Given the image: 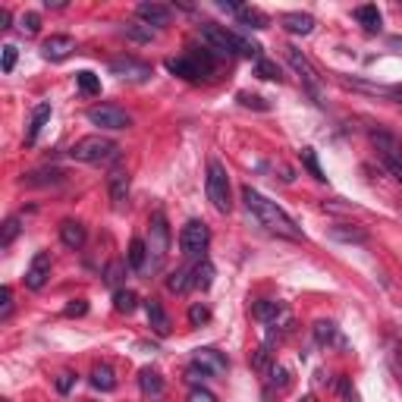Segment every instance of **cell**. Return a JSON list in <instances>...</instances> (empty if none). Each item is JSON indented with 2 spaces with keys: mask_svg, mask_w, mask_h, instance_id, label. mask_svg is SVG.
Here are the masks:
<instances>
[{
  "mask_svg": "<svg viewBox=\"0 0 402 402\" xmlns=\"http://www.w3.org/2000/svg\"><path fill=\"white\" fill-rule=\"evenodd\" d=\"M242 201H245V207L254 214V220H258L261 226H267V230L277 233V236L302 239V230L296 226V220H292L290 214L277 205V201L264 198L258 189H252V186H245V189H242Z\"/></svg>",
  "mask_w": 402,
  "mask_h": 402,
  "instance_id": "cell-1",
  "label": "cell"
},
{
  "mask_svg": "<svg viewBox=\"0 0 402 402\" xmlns=\"http://www.w3.org/2000/svg\"><path fill=\"white\" fill-rule=\"evenodd\" d=\"M70 157L79 164H110L119 157V145L104 136H85L70 148Z\"/></svg>",
  "mask_w": 402,
  "mask_h": 402,
  "instance_id": "cell-2",
  "label": "cell"
},
{
  "mask_svg": "<svg viewBox=\"0 0 402 402\" xmlns=\"http://www.w3.org/2000/svg\"><path fill=\"white\" fill-rule=\"evenodd\" d=\"M151 239L145 245H148V264H145V271H160L167 261V252H170V230H167V220L160 211L151 214Z\"/></svg>",
  "mask_w": 402,
  "mask_h": 402,
  "instance_id": "cell-3",
  "label": "cell"
},
{
  "mask_svg": "<svg viewBox=\"0 0 402 402\" xmlns=\"http://www.w3.org/2000/svg\"><path fill=\"white\" fill-rule=\"evenodd\" d=\"M207 198H211L214 211L230 214L233 201H230V176H226V167L220 160L207 164Z\"/></svg>",
  "mask_w": 402,
  "mask_h": 402,
  "instance_id": "cell-4",
  "label": "cell"
},
{
  "mask_svg": "<svg viewBox=\"0 0 402 402\" xmlns=\"http://www.w3.org/2000/svg\"><path fill=\"white\" fill-rule=\"evenodd\" d=\"M201 41L207 44V51L214 57H230V53H239V35L223 25H214V22H205L201 25Z\"/></svg>",
  "mask_w": 402,
  "mask_h": 402,
  "instance_id": "cell-5",
  "label": "cell"
},
{
  "mask_svg": "<svg viewBox=\"0 0 402 402\" xmlns=\"http://www.w3.org/2000/svg\"><path fill=\"white\" fill-rule=\"evenodd\" d=\"M207 245H211V230H207L201 220H189V223L179 230V249H183V254H189V258L205 254Z\"/></svg>",
  "mask_w": 402,
  "mask_h": 402,
  "instance_id": "cell-6",
  "label": "cell"
},
{
  "mask_svg": "<svg viewBox=\"0 0 402 402\" xmlns=\"http://www.w3.org/2000/svg\"><path fill=\"white\" fill-rule=\"evenodd\" d=\"M283 57H286V63L299 72V79L305 82V89L311 91L314 98H320V76H318V70H314L311 60H308L299 48H292V44H286V48H283Z\"/></svg>",
  "mask_w": 402,
  "mask_h": 402,
  "instance_id": "cell-7",
  "label": "cell"
},
{
  "mask_svg": "<svg viewBox=\"0 0 402 402\" xmlns=\"http://www.w3.org/2000/svg\"><path fill=\"white\" fill-rule=\"evenodd\" d=\"M89 123L98 126V129H110V132H119V129H129L132 126V117L126 110L113 104H98L89 110Z\"/></svg>",
  "mask_w": 402,
  "mask_h": 402,
  "instance_id": "cell-8",
  "label": "cell"
},
{
  "mask_svg": "<svg viewBox=\"0 0 402 402\" xmlns=\"http://www.w3.org/2000/svg\"><path fill=\"white\" fill-rule=\"evenodd\" d=\"M371 145L377 148V154L384 157V164L387 167H399L402 164V142L393 132H371Z\"/></svg>",
  "mask_w": 402,
  "mask_h": 402,
  "instance_id": "cell-9",
  "label": "cell"
},
{
  "mask_svg": "<svg viewBox=\"0 0 402 402\" xmlns=\"http://www.w3.org/2000/svg\"><path fill=\"white\" fill-rule=\"evenodd\" d=\"M110 72L119 79H129V82H145V79H151V66L142 63V60H132V57H117L110 63Z\"/></svg>",
  "mask_w": 402,
  "mask_h": 402,
  "instance_id": "cell-10",
  "label": "cell"
},
{
  "mask_svg": "<svg viewBox=\"0 0 402 402\" xmlns=\"http://www.w3.org/2000/svg\"><path fill=\"white\" fill-rule=\"evenodd\" d=\"M192 365L201 368L207 377H220V374H226L230 361H226V355L217 352V349H195V358H192Z\"/></svg>",
  "mask_w": 402,
  "mask_h": 402,
  "instance_id": "cell-11",
  "label": "cell"
},
{
  "mask_svg": "<svg viewBox=\"0 0 402 402\" xmlns=\"http://www.w3.org/2000/svg\"><path fill=\"white\" fill-rule=\"evenodd\" d=\"M48 280H51V254L38 252L35 258H32L29 271H25V286H29V290H44Z\"/></svg>",
  "mask_w": 402,
  "mask_h": 402,
  "instance_id": "cell-12",
  "label": "cell"
},
{
  "mask_svg": "<svg viewBox=\"0 0 402 402\" xmlns=\"http://www.w3.org/2000/svg\"><path fill=\"white\" fill-rule=\"evenodd\" d=\"M72 51H76V38H72V35H51L48 41L41 44V57L51 60V63H60V60H66Z\"/></svg>",
  "mask_w": 402,
  "mask_h": 402,
  "instance_id": "cell-13",
  "label": "cell"
},
{
  "mask_svg": "<svg viewBox=\"0 0 402 402\" xmlns=\"http://www.w3.org/2000/svg\"><path fill=\"white\" fill-rule=\"evenodd\" d=\"M136 16L142 19L148 29H164V25H170L173 10H170V6H164V4H138Z\"/></svg>",
  "mask_w": 402,
  "mask_h": 402,
  "instance_id": "cell-14",
  "label": "cell"
},
{
  "mask_svg": "<svg viewBox=\"0 0 402 402\" xmlns=\"http://www.w3.org/2000/svg\"><path fill=\"white\" fill-rule=\"evenodd\" d=\"M107 189H110V201L117 211H123L126 201H129V173L126 170H113L107 176Z\"/></svg>",
  "mask_w": 402,
  "mask_h": 402,
  "instance_id": "cell-15",
  "label": "cell"
},
{
  "mask_svg": "<svg viewBox=\"0 0 402 402\" xmlns=\"http://www.w3.org/2000/svg\"><path fill=\"white\" fill-rule=\"evenodd\" d=\"M280 25H283L290 35H311L314 16L311 13H283V16H280Z\"/></svg>",
  "mask_w": 402,
  "mask_h": 402,
  "instance_id": "cell-16",
  "label": "cell"
},
{
  "mask_svg": "<svg viewBox=\"0 0 402 402\" xmlns=\"http://www.w3.org/2000/svg\"><path fill=\"white\" fill-rule=\"evenodd\" d=\"M60 239H63L66 249H82L85 245V226L79 220H63L60 223Z\"/></svg>",
  "mask_w": 402,
  "mask_h": 402,
  "instance_id": "cell-17",
  "label": "cell"
},
{
  "mask_svg": "<svg viewBox=\"0 0 402 402\" xmlns=\"http://www.w3.org/2000/svg\"><path fill=\"white\" fill-rule=\"evenodd\" d=\"M145 311H148V324L154 327V333L167 337V333H170V318H167L164 305H160L157 299H148V302H145Z\"/></svg>",
  "mask_w": 402,
  "mask_h": 402,
  "instance_id": "cell-18",
  "label": "cell"
},
{
  "mask_svg": "<svg viewBox=\"0 0 402 402\" xmlns=\"http://www.w3.org/2000/svg\"><path fill=\"white\" fill-rule=\"evenodd\" d=\"M167 70H170L173 76H179V79H189V82H198V79H201V72H198V66H195V60H192V57L167 60Z\"/></svg>",
  "mask_w": 402,
  "mask_h": 402,
  "instance_id": "cell-19",
  "label": "cell"
},
{
  "mask_svg": "<svg viewBox=\"0 0 402 402\" xmlns=\"http://www.w3.org/2000/svg\"><path fill=\"white\" fill-rule=\"evenodd\" d=\"M51 119V104H38L35 113H32V123H29V132H25V145H35L38 136H41V129L48 126Z\"/></svg>",
  "mask_w": 402,
  "mask_h": 402,
  "instance_id": "cell-20",
  "label": "cell"
},
{
  "mask_svg": "<svg viewBox=\"0 0 402 402\" xmlns=\"http://www.w3.org/2000/svg\"><path fill=\"white\" fill-rule=\"evenodd\" d=\"M252 314H254L258 320H264V324H273L277 318H283V314H286V308L280 305V302L261 299V302H254V305H252Z\"/></svg>",
  "mask_w": 402,
  "mask_h": 402,
  "instance_id": "cell-21",
  "label": "cell"
},
{
  "mask_svg": "<svg viewBox=\"0 0 402 402\" xmlns=\"http://www.w3.org/2000/svg\"><path fill=\"white\" fill-rule=\"evenodd\" d=\"M138 387H142L145 396H160V393H164V377H160V371H154V368H142V371H138Z\"/></svg>",
  "mask_w": 402,
  "mask_h": 402,
  "instance_id": "cell-22",
  "label": "cell"
},
{
  "mask_svg": "<svg viewBox=\"0 0 402 402\" xmlns=\"http://www.w3.org/2000/svg\"><path fill=\"white\" fill-rule=\"evenodd\" d=\"M314 337H318L320 346H333V343H337V346H346L333 320H318V324H314Z\"/></svg>",
  "mask_w": 402,
  "mask_h": 402,
  "instance_id": "cell-23",
  "label": "cell"
},
{
  "mask_svg": "<svg viewBox=\"0 0 402 402\" xmlns=\"http://www.w3.org/2000/svg\"><path fill=\"white\" fill-rule=\"evenodd\" d=\"M91 387L100 393H113L117 390V377H113V371L107 365H98L95 371H91Z\"/></svg>",
  "mask_w": 402,
  "mask_h": 402,
  "instance_id": "cell-24",
  "label": "cell"
},
{
  "mask_svg": "<svg viewBox=\"0 0 402 402\" xmlns=\"http://www.w3.org/2000/svg\"><path fill=\"white\" fill-rule=\"evenodd\" d=\"M355 19L365 25V32H380V10L374 4H365L355 10Z\"/></svg>",
  "mask_w": 402,
  "mask_h": 402,
  "instance_id": "cell-25",
  "label": "cell"
},
{
  "mask_svg": "<svg viewBox=\"0 0 402 402\" xmlns=\"http://www.w3.org/2000/svg\"><path fill=\"white\" fill-rule=\"evenodd\" d=\"M236 16H239V22L249 25V29H267V22H271V19H267L264 13L258 10V6H242Z\"/></svg>",
  "mask_w": 402,
  "mask_h": 402,
  "instance_id": "cell-26",
  "label": "cell"
},
{
  "mask_svg": "<svg viewBox=\"0 0 402 402\" xmlns=\"http://www.w3.org/2000/svg\"><path fill=\"white\" fill-rule=\"evenodd\" d=\"M192 286H198V290H211L214 286V264L211 261L201 258V264L192 271Z\"/></svg>",
  "mask_w": 402,
  "mask_h": 402,
  "instance_id": "cell-27",
  "label": "cell"
},
{
  "mask_svg": "<svg viewBox=\"0 0 402 402\" xmlns=\"http://www.w3.org/2000/svg\"><path fill=\"white\" fill-rule=\"evenodd\" d=\"M63 183V170H38L32 173V176H25V186H60Z\"/></svg>",
  "mask_w": 402,
  "mask_h": 402,
  "instance_id": "cell-28",
  "label": "cell"
},
{
  "mask_svg": "<svg viewBox=\"0 0 402 402\" xmlns=\"http://www.w3.org/2000/svg\"><path fill=\"white\" fill-rule=\"evenodd\" d=\"M113 308H117L119 314H132L138 308V296L132 290H117L113 292Z\"/></svg>",
  "mask_w": 402,
  "mask_h": 402,
  "instance_id": "cell-29",
  "label": "cell"
},
{
  "mask_svg": "<svg viewBox=\"0 0 402 402\" xmlns=\"http://www.w3.org/2000/svg\"><path fill=\"white\" fill-rule=\"evenodd\" d=\"M145 264H148V245H145L142 239H132L129 242V267L145 271Z\"/></svg>",
  "mask_w": 402,
  "mask_h": 402,
  "instance_id": "cell-30",
  "label": "cell"
},
{
  "mask_svg": "<svg viewBox=\"0 0 402 402\" xmlns=\"http://www.w3.org/2000/svg\"><path fill=\"white\" fill-rule=\"evenodd\" d=\"M302 167H305V170L311 173L318 183H324V179H327V173L320 170V164H318V151H314V148H302Z\"/></svg>",
  "mask_w": 402,
  "mask_h": 402,
  "instance_id": "cell-31",
  "label": "cell"
},
{
  "mask_svg": "<svg viewBox=\"0 0 402 402\" xmlns=\"http://www.w3.org/2000/svg\"><path fill=\"white\" fill-rule=\"evenodd\" d=\"M76 82H79V89L85 91V95H100V79L95 76L91 70H82V72H76Z\"/></svg>",
  "mask_w": 402,
  "mask_h": 402,
  "instance_id": "cell-32",
  "label": "cell"
},
{
  "mask_svg": "<svg viewBox=\"0 0 402 402\" xmlns=\"http://www.w3.org/2000/svg\"><path fill=\"white\" fill-rule=\"evenodd\" d=\"M254 72H258L261 79H267V82H280V79H283L280 76V66L273 63V60H264V57L254 63Z\"/></svg>",
  "mask_w": 402,
  "mask_h": 402,
  "instance_id": "cell-33",
  "label": "cell"
},
{
  "mask_svg": "<svg viewBox=\"0 0 402 402\" xmlns=\"http://www.w3.org/2000/svg\"><path fill=\"white\" fill-rule=\"evenodd\" d=\"M19 230H22V226H19V217H6L4 220V233H0V249H10L13 239L19 236Z\"/></svg>",
  "mask_w": 402,
  "mask_h": 402,
  "instance_id": "cell-34",
  "label": "cell"
},
{
  "mask_svg": "<svg viewBox=\"0 0 402 402\" xmlns=\"http://www.w3.org/2000/svg\"><path fill=\"white\" fill-rule=\"evenodd\" d=\"M192 286V271H176L170 273V280H167V290L170 292H186Z\"/></svg>",
  "mask_w": 402,
  "mask_h": 402,
  "instance_id": "cell-35",
  "label": "cell"
},
{
  "mask_svg": "<svg viewBox=\"0 0 402 402\" xmlns=\"http://www.w3.org/2000/svg\"><path fill=\"white\" fill-rule=\"evenodd\" d=\"M126 38L145 44V41H151V38H154V29H148V25H138V22H126Z\"/></svg>",
  "mask_w": 402,
  "mask_h": 402,
  "instance_id": "cell-36",
  "label": "cell"
},
{
  "mask_svg": "<svg viewBox=\"0 0 402 402\" xmlns=\"http://www.w3.org/2000/svg\"><path fill=\"white\" fill-rule=\"evenodd\" d=\"M252 368L254 371H261V374L271 371V349H267V346H261V349L252 352Z\"/></svg>",
  "mask_w": 402,
  "mask_h": 402,
  "instance_id": "cell-37",
  "label": "cell"
},
{
  "mask_svg": "<svg viewBox=\"0 0 402 402\" xmlns=\"http://www.w3.org/2000/svg\"><path fill=\"white\" fill-rule=\"evenodd\" d=\"M333 239H339V242H365L368 233L365 230H343V226H333Z\"/></svg>",
  "mask_w": 402,
  "mask_h": 402,
  "instance_id": "cell-38",
  "label": "cell"
},
{
  "mask_svg": "<svg viewBox=\"0 0 402 402\" xmlns=\"http://www.w3.org/2000/svg\"><path fill=\"white\" fill-rule=\"evenodd\" d=\"M333 387H337V393L343 396V402H361L358 393H355V387L349 384V377H343V374L337 377V384H333Z\"/></svg>",
  "mask_w": 402,
  "mask_h": 402,
  "instance_id": "cell-39",
  "label": "cell"
},
{
  "mask_svg": "<svg viewBox=\"0 0 402 402\" xmlns=\"http://www.w3.org/2000/svg\"><path fill=\"white\" fill-rule=\"evenodd\" d=\"M19 29H22L25 35H38V29H41V16H38V13H25V16L19 19Z\"/></svg>",
  "mask_w": 402,
  "mask_h": 402,
  "instance_id": "cell-40",
  "label": "cell"
},
{
  "mask_svg": "<svg viewBox=\"0 0 402 402\" xmlns=\"http://www.w3.org/2000/svg\"><path fill=\"white\" fill-rule=\"evenodd\" d=\"M10 314H13V290L4 286L0 290V320H10Z\"/></svg>",
  "mask_w": 402,
  "mask_h": 402,
  "instance_id": "cell-41",
  "label": "cell"
},
{
  "mask_svg": "<svg viewBox=\"0 0 402 402\" xmlns=\"http://www.w3.org/2000/svg\"><path fill=\"white\" fill-rule=\"evenodd\" d=\"M16 60H19V51L13 48V44H4V60H0V70L13 72V70H16Z\"/></svg>",
  "mask_w": 402,
  "mask_h": 402,
  "instance_id": "cell-42",
  "label": "cell"
},
{
  "mask_svg": "<svg viewBox=\"0 0 402 402\" xmlns=\"http://www.w3.org/2000/svg\"><path fill=\"white\" fill-rule=\"evenodd\" d=\"M239 104H242V107H254V110H267V107H271L264 98L249 95V91H239Z\"/></svg>",
  "mask_w": 402,
  "mask_h": 402,
  "instance_id": "cell-43",
  "label": "cell"
},
{
  "mask_svg": "<svg viewBox=\"0 0 402 402\" xmlns=\"http://www.w3.org/2000/svg\"><path fill=\"white\" fill-rule=\"evenodd\" d=\"M271 387L286 390V387H290V371H286V368H271Z\"/></svg>",
  "mask_w": 402,
  "mask_h": 402,
  "instance_id": "cell-44",
  "label": "cell"
},
{
  "mask_svg": "<svg viewBox=\"0 0 402 402\" xmlns=\"http://www.w3.org/2000/svg\"><path fill=\"white\" fill-rule=\"evenodd\" d=\"M89 311V302L85 299H76V302H70V305H66V318H82V314Z\"/></svg>",
  "mask_w": 402,
  "mask_h": 402,
  "instance_id": "cell-45",
  "label": "cell"
},
{
  "mask_svg": "<svg viewBox=\"0 0 402 402\" xmlns=\"http://www.w3.org/2000/svg\"><path fill=\"white\" fill-rule=\"evenodd\" d=\"M207 318H211V311H207L205 305H198V302L189 308V320H192V324H195V327H198V324H205Z\"/></svg>",
  "mask_w": 402,
  "mask_h": 402,
  "instance_id": "cell-46",
  "label": "cell"
},
{
  "mask_svg": "<svg viewBox=\"0 0 402 402\" xmlns=\"http://www.w3.org/2000/svg\"><path fill=\"white\" fill-rule=\"evenodd\" d=\"M189 402H217V396H214L211 390H205V387H195V390L189 393Z\"/></svg>",
  "mask_w": 402,
  "mask_h": 402,
  "instance_id": "cell-47",
  "label": "cell"
},
{
  "mask_svg": "<svg viewBox=\"0 0 402 402\" xmlns=\"http://www.w3.org/2000/svg\"><path fill=\"white\" fill-rule=\"evenodd\" d=\"M72 384H76V374H72V371H63V374L57 377V390H60V393H70Z\"/></svg>",
  "mask_w": 402,
  "mask_h": 402,
  "instance_id": "cell-48",
  "label": "cell"
},
{
  "mask_svg": "<svg viewBox=\"0 0 402 402\" xmlns=\"http://www.w3.org/2000/svg\"><path fill=\"white\" fill-rule=\"evenodd\" d=\"M119 271H123V264H110V271H107V283H117Z\"/></svg>",
  "mask_w": 402,
  "mask_h": 402,
  "instance_id": "cell-49",
  "label": "cell"
},
{
  "mask_svg": "<svg viewBox=\"0 0 402 402\" xmlns=\"http://www.w3.org/2000/svg\"><path fill=\"white\" fill-rule=\"evenodd\" d=\"M390 98L396 100V104H402V82L399 85H390Z\"/></svg>",
  "mask_w": 402,
  "mask_h": 402,
  "instance_id": "cell-50",
  "label": "cell"
},
{
  "mask_svg": "<svg viewBox=\"0 0 402 402\" xmlns=\"http://www.w3.org/2000/svg\"><path fill=\"white\" fill-rule=\"evenodd\" d=\"M44 6H48V10H63L66 0H44Z\"/></svg>",
  "mask_w": 402,
  "mask_h": 402,
  "instance_id": "cell-51",
  "label": "cell"
},
{
  "mask_svg": "<svg viewBox=\"0 0 402 402\" xmlns=\"http://www.w3.org/2000/svg\"><path fill=\"white\" fill-rule=\"evenodd\" d=\"M0 29H10V10H0Z\"/></svg>",
  "mask_w": 402,
  "mask_h": 402,
  "instance_id": "cell-52",
  "label": "cell"
},
{
  "mask_svg": "<svg viewBox=\"0 0 402 402\" xmlns=\"http://www.w3.org/2000/svg\"><path fill=\"white\" fill-rule=\"evenodd\" d=\"M390 173H393V176H396V183L402 186V164H399V167H390Z\"/></svg>",
  "mask_w": 402,
  "mask_h": 402,
  "instance_id": "cell-53",
  "label": "cell"
},
{
  "mask_svg": "<svg viewBox=\"0 0 402 402\" xmlns=\"http://www.w3.org/2000/svg\"><path fill=\"white\" fill-rule=\"evenodd\" d=\"M302 402H314V396H305V399H302Z\"/></svg>",
  "mask_w": 402,
  "mask_h": 402,
  "instance_id": "cell-54",
  "label": "cell"
}]
</instances>
